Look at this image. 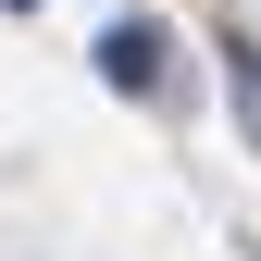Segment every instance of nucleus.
<instances>
[{
	"label": "nucleus",
	"instance_id": "nucleus-1",
	"mask_svg": "<svg viewBox=\"0 0 261 261\" xmlns=\"http://www.w3.org/2000/svg\"><path fill=\"white\" fill-rule=\"evenodd\" d=\"M100 75L112 87H149L162 75V38H149V25H112V38H100Z\"/></svg>",
	"mask_w": 261,
	"mask_h": 261
},
{
	"label": "nucleus",
	"instance_id": "nucleus-2",
	"mask_svg": "<svg viewBox=\"0 0 261 261\" xmlns=\"http://www.w3.org/2000/svg\"><path fill=\"white\" fill-rule=\"evenodd\" d=\"M224 75H237V112H249V137H261V50H249V38H224Z\"/></svg>",
	"mask_w": 261,
	"mask_h": 261
},
{
	"label": "nucleus",
	"instance_id": "nucleus-3",
	"mask_svg": "<svg viewBox=\"0 0 261 261\" xmlns=\"http://www.w3.org/2000/svg\"><path fill=\"white\" fill-rule=\"evenodd\" d=\"M13 13H38V0H13Z\"/></svg>",
	"mask_w": 261,
	"mask_h": 261
}]
</instances>
